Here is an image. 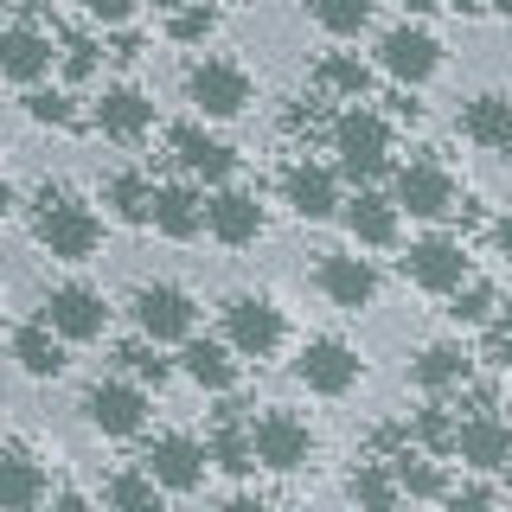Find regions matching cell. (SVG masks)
Returning a JSON list of instances; mask_svg holds the SVG:
<instances>
[{
    "label": "cell",
    "mask_w": 512,
    "mask_h": 512,
    "mask_svg": "<svg viewBox=\"0 0 512 512\" xmlns=\"http://www.w3.org/2000/svg\"><path fill=\"white\" fill-rule=\"evenodd\" d=\"M84 416L103 436H141L148 429V391L128 384V378H96L84 391Z\"/></svg>",
    "instance_id": "7c38bea8"
},
{
    "label": "cell",
    "mask_w": 512,
    "mask_h": 512,
    "mask_svg": "<svg viewBox=\"0 0 512 512\" xmlns=\"http://www.w3.org/2000/svg\"><path fill=\"white\" fill-rule=\"evenodd\" d=\"M487 7H493V13H506V20H512V0H487Z\"/></svg>",
    "instance_id": "f907efd6"
},
{
    "label": "cell",
    "mask_w": 512,
    "mask_h": 512,
    "mask_svg": "<svg viewBox=\"0 0 512 512\" xmlns=\"http://www.w3.org/2000/svg\"><path fill=\"white\" fill-rule=\"evenodd\" d=\"M404 276L423 295H455V288H468V250L455 237H416L404 250Z\"/></svg>",
    "instance_id": "4fadbf2b"
},
{
    "label": "cell",
    "mask_w": 512,
    "mask_h": 512,
    "mask_svg": "<svg viewBox=\"0 0 512 512\" xmlns=\"http://www.w3.org/2000/svg\"><path fill=\"white\" fill-rule=\"evenodd\" d=\"M455 173L442 167V160H410V167H397V180H391V205L397 212H410V218H423V224H436L455 212Z\"/></svg>",
    "instance_id": "30bf717a"
},
{
    "label": "cell",
    "mask_w": 512,
    "mask_h": 512,
    "mask_svg": "<svg viewBox=\"0 0 512 512\" xmlns=\"http://www.w3.org/2000/svg\"><path fill=\"white\" fill-rule=\"evenodd\" d=\"M39 512H90V500L64 487V493H45V506H39Z\"/></svg>",
    "instance_id": "ee69618b"
},
{
    "label": "cell",
    "mask_w": 512,
    "mask_h": 512,
    "mask_svg": "<svg viewBox=\"0 0 512 512\" xmlns=\"http://www.w3.org/2000/svg\"><path fill=\"white\" fill-rule=\"evenodd\" d=\"M52 39H45L39 26H0V77L7 84H26V90H39V77L52 71Z\"/></svg>",
    "instance_id": "44dd1931"
},
{
    "label": "cell",
    "mask_w": 512,
    "mask_h": 512,
    "mask_svg": "<svg viewBox=\"0 0 512 512\" xmlns=\"http://www.w3.org/2000/svg\"><path fill=\"white\" fill-rule=\"evenodd\" d=\"M391 474H397V493H410V500H442V493H448L436 455H416V448L391 455Z\"/></svg>",
    "instance_id": "f546056e"
},
{
    "label": "cell",
    "mask_w": 512,
    "mask_h": 512,
    "mask_svg": "<svg viewBox=\"0 0 512 512\" xmlns=\"http://www.w3.org/2000/svg\"><path fill=\"white\" fill-rule=\"evenodd\" d=\"M314 84H320V90H333V96H346V103H365V90H372V71H365L359 58L333 52V58H320Z\"/></svg>",
    "instance_id": "836d02e7"
},
{
    "label": "cell",
    "mask_w": 512,
    "mask_h": 512,
    "mask_svg": "<svg viewBox=\"0 0 512 512\" xmlns=\"http://www.w3.org/2000/svg\"><path fill=\"white\" fill-rule=\"evenodd\" d=\"M340 218H346L352 244H365V250H391L397 244V224H404V212H397L384 192H372V186H359L352 199H340Z\"/></svg>",
    "instance_id": "ffe728a7"
},
{
    "label": "cell",
    "mask_w": 512,
    "mask_h": 512,
    "mask_svg": "<svg viewBox=\"0 0 512 512\" xmlns=\"http://www.w3.org/2000/svg\"><path fill=\"white\" fill-rule=\"evenodd\" d=\"M231 7H244V0H231Z\"/></svg>",
    "instance_id": "f5cc1de1"
},
{
    "label": "cell",
    "mask_w": 512,
    "mask_h": 512,
    "mask_svg": "<svg viewBox=\"0 0 512 512\" xmlns=\"http://www.w3.org/2000/svg\"><path fill=\"white\" fill-rule=\"evenodd\" d=\"M333 154H340V173L352 186H372L384 167H391V122L378 109L352 103L346 116H333Z\"/></svg>",
    "instance_id": "7a4b0ae2"
},
{
    "label": "cell",
    "mask_w": 512,
    "mask_h": 512,
    "mask_svg": "<svg viewBox=\"0 0 512 512\" xmlns=\"http://www.w3.org/2000/svg\"><path fill=\"white\" fill-rule=\"evenodd\" d=\"M442 7H455V13H480L487 0H442Z\"/></svg>",
    "instance_id": "681fc988"
},
{
    "label": "cell",
    "mask_w": 512,
    "mask_h": 512,
    "mask_svg": "<svg viewBox=\"0 0 512 512\" xmlns=\"http://www.w3.org/2000/svg\"><path fill=\"white\" fill-rule=\"evenodd\" d=\"M500 500H506V506H512V468H506V487H500Z\"/></svg>",
    "instance_id": "816d5d0a"
},
{
    "label": "cell",
    "mask_w": 512,
    "mask_h": 512,
    "mask_svg": "<svg viewBox=\"0 0 512 512\" xmlns=\"http://www.w3.org/2000/svg\"><path fill=\"white\" fill-rule=\"evenodd\" d=\"M493 250H500V256H506V263H512V212H506L500 224H493Z\"/></svg>",
    "instance_id": "bcb514c9"
},
{
    "label": "cell",
    "mask_w": 512,
    "mask_h": 512,
    "mask_svg": "<svg viewBox=\"0 0 512 512\" xmlns=\"http://www.w3.org/2000/svg\"><path fill=\"white\" fill-rule=\"evenodd\" d=\"M32 237H39V250L58 256V263H90L96 244H103V218H96L77 192L45 186L39 212H32Z\"/></svg>",
    "instance_id": "6da1fadb"
},
{
    "label": "cell",
    "mask_w": 512,
    "mask_h": 512,
    "mask_svg": "<svg viewBox=\"0 0 512 512\" xmlns=\"http://www.w3.org/2000/svg\"><path fill=\"white\" fill-rule=\"evenodd\" d=\"M26 116L39 122V128H71L77 122V96L71 90H26Z\"/></svg>",
    "instance_id": "74e56055"
},
{
    "label": "cell",
    "mask_w": 512,
    "mask_h": 512,
    "mask_svg": "<svg viewBox=\"0 0 512 512\" xmlns=\"http://www.w3.org/2000/svg\"><path fill=\"white\" fill-rule=\"evenodd\" d=\"M397 7H404V13H410V20H423V13H436V7H442V0H397Z\"/></svg>",
    "instance_id": "7dc6e473"
},
{
    "label": "cell",
    "mask_w": 512,
    "mask_h": 512,
    "mask_svg": "<svg viewBox=\"0 0 512 512\" xmlns=\"http://www.w3.org/2000/svg\"><path fill=\"white\" fill-rule=\"evenodd\" d=\"M487 346H493V359H500L506 372H512V320H506V314H500V320L487 327Z\"/></svg>",
    "instance_id": "7bdbcfd3"
},
{
    "label": "cell",
    "mask_w": 512,
    "mask_h": 512,
    "mask_svg": "<svg viewBox=\"0 0 512 512\" xmlns=\"http://www.w3.org/2000/svg\"><path fill=\"white\" fill-rule=\"evenodd\" d=\"M205 468H212L205 442L180 436V429L154 436V442H148V455H141V474H148L160 493H199V487H205Z\"/></svg>",
    "instance_id": "9c48e42d"
},
{
    "label": "cell",
    "mask_w": 512,
    "mask_h": 512,
    "mask_svg": "<svg viewBox=\"0 0 512 512\" xmlns=\"http://www.w3.org/2000/svg\"><path fill=\"white\" fill-rule=\"evenodd\" d=\"M346 500L359 512H404V493H397L391 461H359L352 480H346Z\"/></svg>",
    "instance_id": "4316f807"
},
{
    "label": "cell",
    "mask_w": 512,
    "mask_h": 512,
    "mask_svg": "<svg viewBox=\"0 0 512 512\" xmlns=\"http://www.w3.org/2000/svg\"><path fill=\"white\" fill-rule=\"evenodd\" d=\"M205 231H212L224 250H244V244H256V237H263V205H256V192L218 186L212 199H205Z\"/></svg>",
    "instance_id": "2e32d148"
},
{
    "label": "cell",
    "mask_w": 512,
    "mask_h": 512,
    "mask_svg": "<svg viewBox=\"0 0 512 512\" xmlns=\"http://www.w3.org/2000/svg\"><path fill=\"white\" fill-rule=\"evenodd\" d=\"M308 13L327 39H359L372 26V0H308Z\"/></svg>",
    "instance_id": "1f68e13d"
},
{
    "label": "cell",
    "mask_w": 512,
    "mask_h": 512,
    "mask_svg": "<svg viewBox=\"0 0 512 512\" xmlns=\"http://www.w3.org/2000/svg\"><path fill=\"white\" fill-rule=\"evenodd\" d=\"M455 308H448V320H461V327H493L500 320V295H493L487 282H468V288H455Z\"/></svg>",
    "instance_id": "8d00e7d4"
},
{
    "label": "cell",
    "mask_w": 512,
    "mask_h": 512,
    "mask_svg": "<svg viewBox=\"0 0 512 512\" xmlns=\"http://www.w3.org/2000/svg\"><path fill=\"white\" fill-rule=\"evenodd\" d=\"M13 365H20L26 378H58L64 372V340L45 327V320L39 327H20L13 333Z\"/></svg>",
    "instance_id": "83f0119b"
},
{
    "label": "cell",
    "mask_w": 512,
    "mask_h": 512,
    "mask_svg": "<svg viewBox=\"0 0 512 512\" xmlns=\"http://www.w3.org/2000/svg\"><path fill=\"white\" fill-rule=\"evenodd\" d=\"M180 372L199 384V391H231L237 384V352L224 340H186L180 346Z\"/></svg>",
    "instance_id": "484cf974"
},
{
    "label": "cell",
    "mask_w": 512,
    "mask_h": 512,
    "mask_svg": "<svg viewBox=\"0 0 512 512\" xmlns=\"http://www.w3.org/2000/svg\"><path fill=\"white\" fill-rule=\"evenodd\" d=\"M103 205L122 224H154V186L141 180V173H109V180H103Z\"/></svg>",
    "instance_id": "f1b7e54d"
},
{
    "label": "cell",
    "mask_w": 512,
    "mask_h": 512,
    "mask_svg": "<svg viewBox=\"0 0 512 512\" xmlns=\"http://www.w3.org/2000/svg\"><path fill=\"white\" fill-rule=\"evenodd\" d=\"M45 468L26 448H0V512H39L45 506Z\"/></svg>",
    "instance_id": "cb8c5ba5"
},
{
    "label": "cell",
    "mask_w": 512,
    "mask_h": 512,
    "mask_svg": "<svg viewBox=\"0 0 512 512\" xmlns=\"http://www.w3.org/2000/svg\"><path fill=\"white\" fill-rule=\"evenodd\" d=\"M282 199L301 224H320V218L340 212V173L320 167V160H295V167L282 173Z\"/></svg>",
    "instance_id": "9a60e30c"
},
{
    "label": "cell",
    "mask_w": 512,
    "mask_h": 512,
    "mask_svg": "<svg viewBox=\"0 0 512 512\" xmlns=\"http://www.w3.org/2000/svg\"><path fill=\"white\" fill-rule=\"evenodd\" d=\"M45 327H52L64 346H90V340L109 333V301L96 295L90 282H58L52 295H45Z\"/></svg>",
    "instance_id": "52a82bcc"
},
{
    "label": "cell",
    "mask_w": 512,
    "mask_h": 512,
    "mask_svg": "<svg viewBox=\"0 0 512 512\" xmlns=\"http://www.w3.org/2000/svg\"><path fill=\"white\" fill-rule=\"evenodd\" d=\"M455 429H461V416H448L442 404H423V410H416V423H410L416 455H455Z\"/></svg>",
    "instance_id": "d6a6232c"
},
{
    "label": "cell",
    "mask_w": 512,
    "mask_h": 512,
    "mask_svg": "<svg viewBox=\"0 0 512 512\" xmlns=\"http://www.w3.org/2000/svg\"><path fill=\"white\" fill-rule=\"evenodd\" d=\"M250 448H256V468L269 474H295L314 461V429L301 423L295 410H263L250 423Z\"/></svg>",
    "instance_id": "8992f818"
},
{
    "label": "cell",
    "mask_w": 512,
    "mask_h": 512,
    "mask_svg": "<svg viewBox=\"0 0 512 512\" xmlns=\"http://www.w3.org/2000/svg\"><path fill=\"white\" fill-rule=\"evenodd\" d=\"M250 96H256V84H250V71L237 58H205V64H192V71H186V103L199 109L205 122L244 116Z\"/></svg>",
    "instance_id": "277c9868"
},
{
    "label": "cell",
    "mask_w": 512,
    "mask_h": 512,
    "mask_svg": "<svg viewBox=\"0 0 512 512\" xmlns=\"http://www.w3.org/2000/svg\"><path fill=\"white\" fill-rule=\"evenodd\" d=\"M77 7H84L96 26H128L135 20V0H77Z\"/></svg>",
    "instance_id": "b9f144b4"
},
{
    "label": "cell",
    "mask_w": 512,
    "mask_h": 512,
    "mask_svg": "<svg viewBox=\"0 0 512 512\" xmlns=\"http://www.w3.org/2000/svg\"><path fill=\"white\" fill-rule=\"evenodd\" d=\"M64 77H71V84L96 77V45L90 39H71V45H64Z\"/></svg>",
    "instance_id": "60d3db41"
},
{
    "label": "cell",
    "mask_w": 512,
    "mask_h": 512,
    "mask_svg": "<svg viewBox=\"0 0 512 512\" xmlns=\"http://www.w3.org/2000/svg\"><path fill=\"white\" fill-rule=\"evenodd\" d=\"M212 32H218V7H205V0H167V39L205 45Z\"/></svg>",
    "instance_id": "e575fe53"
},
{
    "label": "cell",
    "mask_w": 512,
    "mask_h": 512,
    "mask_svg": "<svg viewBox=\"0 0 512 512\" xmlns=\"http://www.w3.org/2000/svg\"><path fill=\"white\" fill-rule=\"evenodd\" d=\"M468 378H474V352L461 346V340H429L410 359V384H416V391H429V397L468 391Z\"/></svg>",
    "instance_id": "ac0fdd59"
},
{
    "label": "cell",
    "mask_w": 512,
    "mask_h": 512,
    "mask_svg": "<svg viewBox=\"0 0 512 512\" xmlns=\"http://www.w3.org/2000/svg\"><path fill=\"white\" fill-rule=\"evenodd\" d=\"M218 512H276L269 500H256V493H231V500H224Z\"/></svg>",
    "instance_id": "f6af8a7d"
},
{
    "label": "cell",
    "mask_w": 512,
    "mask_h": 512,
    "mask_svg": "<svg viewBox=\"0 0 512 512\" xmlns=\"http://www.w3.org/2000/svg\"><path fill=\"white\" fill-rule=\"evenodd\" d=\"M493 506H500V493L480 487V480H468V487H448V493H442V512H493Z\"/></svg>",
    "instance_id": "ab89813d"
},
{
    "label": "cell",
    "mask_w": 512,
    "mask_h": 512,
    "mask_svg": "<svg viewBox=\"0 0 512 512\" xmlns=\"http://www.w3.org/2000/svg\"><path fill=\"white\" fill-rule=\"evenodd\" d=\"M116 359H122V372H128V384H167V372H173V365L160 359L154 346H122Z\"/></svg>",
    "instance_id": "f35d334b"
},
{
    "label": "cell",
    "mask_w": 512,
    "mask_h": 512,
    "mask_svg": "<svg viewBox=\"0 0 512 512\" xmlns=\"http://www.w3.org/2000/svg\"><path fill=\"white\" fill-rule=\"evenodd\" d=\"M128 308H135V327L148 346H186L192 327H199V301L180 282H141Z\"/></svg>",
    "instance_id": "3957f363"
},
{
    "label": "cell",
    "mask_w": 512,
    "mask_h": 512,
    "mask_svg": "<svg viewBox=\"0 0 512 512\" xmlns=\"http://www.w3.org/2000/svg\"><path fill=\"white\" fill-rule=\"evenodd\" d=\"M167 148H173V160H180L192 180H205V186H224V180L237 173V154L224 148L218 135H205L199 122H180V128L167 135Z\"/></svg>",
    "instance_id": "d6986e66"
},
{
    "label": "cell",
    "mask_w": 512,
    "mask_h": 512,
    "mask_svg": "<svg viewBox=\"0 0 512 512\" xmlns=\"http://www.w3.org/2000/svg\"><path fill=\"white\" fill-rule=\"evenodd\" d=\"M461 135L474 148H493V154H512V96L506 90H480L461 103Z\"/></svg>",
    "instance_id": "7402d4cb"
},
{
    "label": "cell",
    "mask_w": 512,
    "mask_h": 512,
    "mask_svg": "<svg viewBox=\"0 0 512 512\" xmlns=\"http://www.w3.org/2000/svg\"><path fill=\"white\" fill-rule=\"evenodd\" d=\"M378 71H384V77H397L404 90L429 84V77L442 71V39H436L429 26H416V20L391 26V32L378 39Z\"/></svg>",
    "instance_id": "ba28073f"
},
{
    "label": "cell",
    "mask_w": 512,
    "mask_h": 512,
    "mask_svg": "<svg viewBox=\"0 0 512 512\" xmlns=\"http://www.w3.org/2000/svg\"><path fill=\"white\" fill-rule=\"evenodd\" d=\"M359 352H352L346 340H333V333H320V340H308L295 352V378L308 384L314 397H346L352 384H359Z\"/></svg>",
    "instance_id": "8fae6325"
},
{
    "label": "cell",
    "mask_w": 512,
    "mask_h": 512,
    "mask_svg": "<svg viewBox=\"0 0 512 512\" xmlns=\"http://www.w3.org/2000/svg\"><path fill=\"white\" fill-rule=\"evenodd\" d=\"M109 512H167V493L154 487L141 468H122V474H109Z\"/></svg>",
    "instance_id": "4dcf8cb0"
},
{
    "label": "cell",
    "mask_w": 512,
    "mask_h": 512,
    "mask_svg": "<svg viewBox=\"0 0 512 512\" xmlns=\"http://www.w3.org/2000/svg\"><path fill=\"white\" fill-rule=\"evenodd\" d=\"M205 455H212V461H218L224 474H250V468H256V448H250V429H237L231 416H224V423H218V436L205 442Z\"/></svg>",
    "instance_id": "d590c367"
},
{
    "label": "cell",
    "mask_w": 512,
    "mask_h": 512,
    "mask_svg": "<svg viewBox=\"0 0 512 512\" xmlns=\"http://www.w3.org/2000/svg\"><path fill=\"white\" fill-rule=\"evenodd\" d=\"M96 128H103L109 141H141L154 128V96H141L135 84L103 90V103H96Z\"/></svg>",
    "instance_id": "603a6c76"
},
{
    "label": "cell",
    "mask_w": 512,
    "mask_h": 512,
    "mask_svg": "<svg viewBox=\"0 0 512 512\" xmlns=\"http://www.w3.org/2000/svg\"><path fill=\"white\" fill-rule=\"evenodd\" d=\"M154 231L173 244H192L205 231V192L192 186H154Z\"/></svg>",
    "instance_id": "d4e9b609"
},
{
    "label": "cell",
    "mask_w": 512,
    "mask_h": 512,
    "mask_svg": "<svg viewBox=\"0 0 512 512\" xmlns=\"http://www.w3.org/2000/svg\"><path fill=\"white\" fill-rule=\"evenodd\" d=\"M288 340V320L269 295H231L224 301V346L237 359H276Z\"/></svg>",
    "instance_id": "5b68a950"
},
{
    "label": "cell",
    "mask_w": 512,
    "mask_h": 512,
    "mask_svg": "<svg viewBox=\"0 0 512 512\" xmlns=\"http://www.w3.org/2000/svg\"><path fill=\"white\" fill-rule=\"evenodd\" d=\"M314 282H320V295H327L333 308H346V314H365L378 301V269L365 263V256H320Z\"/></svg>",
    "instance_id": "e0dca14e"
},
{
    "label": "cell",
    "mask_w": 512,
    "mask_h": 512,
    "mask_svg": "<svg viewBox=\"0 0 512 512\" xmlns=\"http://www.w3.org/2000/svg\"><path fill=\"white\" fill-rule=\"evenodd\" d=\"M455 455L468 461L474 474H506V468H512V423H500L493 410L461 416V429H455Z\"/></svg>",
    "instance_id": "5bb4252c"
},
{
    "label": "cell",
    "mask_w": 512,
    "mask_h": 512,
    "mask_svg": "<svg viewBox=\"0 0 512 512\" xmlns=\"http://www.w3.org/2000/svg\"><path fill=\"white\" fill-rule=\"evenodd\" d=\"M7 212H13V180L0 173V224H7Z\"/></svg>",
    "instance_id": "c3c4849f"
}]
</instances>
